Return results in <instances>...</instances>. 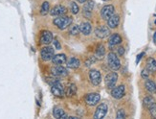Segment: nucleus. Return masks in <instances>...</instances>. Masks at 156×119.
Returning a JSON list of instances; mask_svg holds the SVG:
<instances>
[{
    "mask_svg": "<svg viewBox=\"0 0 156 119\" xmlns=\"http://www.w3.org/2000/svg\"><path fill=\"white\" fill-rule=\"evenodd\" d=\"M47 82H48L49 85L51 86V92L53 93V95H55L56 97H59V98H62L63 96H65V89L58 79L48 78L47 79Z\"/></svg>",
    "mask_w": 156,
    "mask_h": 119,
    "instance_id": "obj_1",
    "label": "nucleus"
},
{
    "mask_svg": "<svg viewBox=\"0 0 156 119\" xmlns=\"http://www.w3.org/2000/svg\"><path fill=\"white\" fill-rule=\"evenodd\" d=\"M53 22L58 29L64 30L72 24V18L67 16H60V17H58L57 18L54 19Z\"/></svg>",
    "mask_w": 156,
    "mask_h": 119,
    "instance_id": "obj_2",
    "label": "nucleus"
},
{
    "mask_svg": "<svg viewBox=\"0 0 156 119\" xmlns=\"http://www.w3.org/2000/svg\"><path fill=\"white\" fill-rule=\"evenodd\" d=\"M107 62H108V65H109V67L112 69V70H115V71L119 70L121 67L120 59L117 57V55L113 52H110L107 55Z\"/></svg>",
    "mask_w": 156,
    "mask_h": 119,
    "instance_id": "obj_3",
    "label": "nucleus"
},
{
    "mask_svg": "<svg viewBox=\"0 0 156 119\" xmlns=\"http://www.w3.org/2000/svg\"><path fill=\"white\" fill-rule=\"evenodd\" d=\"M55 55V49H54L52 46H45L41 49L40 51V57L44 61H51L52 58Z\"/></svg>",
    "mask_w": 156,
    "mask_h": 119,
    "instance_id": "obj_4",
    "label": "nucleus"
},
{
    "mask_svg": "<svg viewBox=\"0 0 156 119\" xmlns=\"http://www.w3.org/2000/svg\"><path fill=\"white\" fill-rule=\"evenodd\" d=\"M117 81H118V74L116 72H111L109 74H107L105 78V86L109 89H112L115 86H116Z\"/></svg>",
    "mask_w": 156,
    "mask_h": 119,
    "instance_id": "obj_5",
    "label": "nucleus"
},
{
    "mask_svg": "<svg viewBox=\"0 0 156 119\" xmlns=\"http://www.w3.org/2000/svg\"><path fill=\"white\" fill-rule=\"evenodd\" d=\"M115 13V8L113 5H105L101 10V17L103 19L107 20L110 17H112Z\"/></svg>",
    "mask_w": 156,
    "mask_h": 119,
    "instance_id": "obj_6",
    "label": "nucleus"
},
{
    "mask_svg": "<svg viewBox=\"0 0 156 119\" xmlns=\"http://www.w3.org/2000/svg\"><path fill=\"white\" fill-rule=\"evenodd\" d=\"M101 100V95L99 93H89L87 94L84 98L85 103L88 105V106H96V105L100 102Z\"/></svg>",
    "mask_w": 156,
    "mask_h": 119,
    "instance_id": "obj_7",
    "label": "nucleus"
},
{
    "mask_svg": "<svg viewBox=\"0 0 156 119\" xmlns=\"http://www.w3.org/2000/svg\"><path fill=\"white\" fill-rule=\"evenodd\" d=\"M107 110H108V107H107V105L105 103L100 104L99 106L97 107V110H96V111H95V113H94V118H96V119L104 118L107 113Z\"/></svg>",
    "mask_w": 156,
    "mask_h": 119,
    "instance_id": "obj_8",
    "label": "nucleus"
},
{
    "mask_svg": "<svg viewBox=\"0 0 156 119\" xmlns=\"http://www.w3.org/2000/svg\"><path fill=\"white\" fill-rule=\"evenodd\" d=\"M95 35H96V37L99 39H105L110 35V30L107 26L101 25L96 28V30H95Z\"/></svg>",
    "mask_w": 156,
    "mask_h": 119,
    "instance_id": "obj_9",
    "label": "nucleus"
},
{
    "mask_svg": "<svg viewBox=\"0 0 156 119\" xmlns=\"http://www.w3.org/2000/svg\"><path fill=\"white\" fill-rule=\"evenodd\" d=\"M126 94V87L124 85H121L118 87H114L111 89V96L115 99H121Z\"/></svg>",
    "mask_w": 156,
    "mask_h": 119,
    "instance_id": "obj_10",
    "label": "nucleus"
},
{
    "mask_svg": "<svg viewBox=\"0 0 156 119\" xmlns=\"http://www.w3.org/2000/svg\"><path fill=\"white\" fill-rule=\"evenodd\" d=\"M89 78L92 83V85L94 86H99L101 82V75L100 71L96 70V69H92L89 72Z\"/></svg>",
    "mask_w": 156,
    "mask_h": 119,
    "instance_id": "obj_11",
    "label": "nucleus"
},
{
    "mask_svg": "<svg viewBox=\"0 0 156 119\" xmlns=\"http://www.w3.org/2000/svg\"><path fill=\"white\" fill-rule=\"evenodd\" d=\"M53 41V33L50 31L44 30L41 32V35H40V43L42 44H46L48 45Z\"/></svg>",
    "mask_w": 156,
    "mask_h": 119,
    "instance_id": "obj_12",
    "label": "nucleus"
},
{
    "mask_svg": "<svg viewBox=\"0 0 156 119\" xmlns=\"http://www.w3.org/2000/svg\"><path fill=\"white\" fill-rule=\"evenodd\" d=\"M66 12H67L66 7L62 5H56L54 8L51 9L50 13L53 17H60V16H64Z\"/></svg>",
    "mask_w": 156,
    "mask_h": 119,
    "instance_id": "obj_13",
    "label": "nucleus"
},
{
    "mask_svg": "<svg viewBox=\"0 0 156 119\" xmlns=\"http://www.w3.org/2000/svg\"><path fill=\"white\" fill-rule=\"evenodd\" d=\"M51 72L56 77H64L68 75V70L65 67H62V65H56L55 67H52Z\"/></svg>",
    "mask_w": 156,
    "mask_h": 119,
    "instance_id": "obj_14",
    "label": "nucleus"
},
{
    "mask_svg": "<svg viewBox=\"0 0 156 119\" xmlns=\"http://www.w3.org/2000/svg\"><path fill=\"white\" fill-rule=\"evenodd\" d=\"M52 61L54 65H62L66 64L67 58L65 54H58V55H54V57L52 58Z\"/></svg>",
    "mask_w": 156,
    "mask_h": 119,
    "instance_id": "obj_15",
    "label": "nucleus"
},
{
    "mask_svg": "<svg viewBox=\"0 0 156 119\" xmlns=\"http://www.w3.org/2000/svg\"><path fill=\"white\" fill-rule=\"evenodd\" d=\"M119 23H120V16L119 15H115L114 13L112 17H110L107 19V25L110 29H115V28H117Z\"/></svg>",
    "mask_w": 156,
    "mask_h": 119,
    "instance_id": "obj_16",
    "label": "nucleus"
},
{
    "mask_svg": "<svg viewBox=\"0 0 156 119\" xmlns=\"http://www.w3.org/2000/svg\"><path fill=\"white\" fill-rule=\"evenodd\" d=\"M93 8H94V1H92V0L87 1L83 6V16L87 18H89L92 15Z\"/></svg>",
    "mask_w": 156,
    "mask_h": 119,
    "instance_id": "obj_17",
    "label": "nucleus"
},
{
    "mask_svg": "<svg viewBox=\"0 0 156 119\" xmlns=\"http://www.w3.org/2000/svg\"><path fill=\"white\" fill-rule=\"evenodd\" d=\"M91 31H92V26L89 22H83L80 25V32L83 33L84 36L90 35Z\"/></svg>",
    "mask_w": 156,
    "mask_h": 119,
    "instance_id": "obj_18",
    "label": "nucleus"
},
{
    "mask_svg": "<svg viewBox=\"0 0 156 119\" xmlns=\"http://www.w3.org/2000/svg\"><path fill=\"white\" fill-rule=\"evenodd\" d=\"M105 55V48L103 44H99L95 51V57L97 60H103Z\"/></svg>",
    "mask_w": 156,
    "mask_h": 119,
    "instance_id": "obj_19",
    "label": "nucleus"
},
{
    "mask_svg": "<svg viewBox=\"0 0 156 119\" xmlns=\"http://www.w3.org/2000/svg\"><path fill=\"white\" fill-rule=\"evenodd\" d=\"M53 115L55 118H60V119H64V118H67V114L65 113V111L60 109L58 107H55L53 110Z\"/></svg>",
    "mask_w": 156,
    "mask_h": 119,
    "instance_id": "obj_20",
    "label": "nucleus"
},
{
    "mask_svg": "<svg viewBox=\"0 0 156 119\" xmlns=\"http://www.w3.org/2000/svg\"><path fill=\"white\" fill-rule=\"evenodd\" d=\"M122 43V38L119 34H113L110 36L109 40H108V43H109L110 46H115L118 45Z\"/></svg>",
    "mask_w": 156,
    "mask_h": 119,
    "instance_id": "obj_21",
    "label": "nucleus"
},
{
    "mask_svg": "<svg viewBox=\"0 0 156 119\" xmlns=\"http://www.w3.org/2000/svg\"><path fill=\"white\" fill-rule=\"evenodd\" d=\"M147 69L151 73L156 72V61L153 58H148L147 60Z\"/></svg>",
    "mask_w": 156,
    "mask_h": 119,
    "instance_id": "obj_22",
    "label": "nucleus"
},
{
    "mask_svg": "<svg viewBox=\"0 0 156 119\" xmlns=\"http://www.w3.org/2000/svg\"><path fill=\"white\" fill-rule=\"evenodd\" d=\"M80 65V61L79 59L75 58V57H72L68 60V61H67V66H68L69 68H72V69H77L79 68Z\"/></svg>",
    "mask_w": 156,
    "mask_h": 119,
    "instance_id": "obj_23",
    "label": "nucleus"
},
{
    "mask_svg": "<svg viewBox=\"0 0 156 119\" xmlns=\"http://www.w3.org/2000/svg\"><path fill=\"white\" fill-rule=\"evenodd\" d=\"M145 87L148 92L151 93H156V84L151 81V80H147L145 83Z\"/></svg>",
    "mask_w": 156,
    "mask_h": 119,
    "instance_id": "obj_24",
    "label": "nucleus"
},
{
    "mask_svg": "<svg viewBox=\"0 0 156 119\" xmlns=\"http://www.w3.org/2000/svg\"><path fill=\"white\" fill-rule=\"evenodd\" d=\"M77 92V87L74 84H70V85L66 87L65 89V96L67 97H72L73 95H75Z\"/></svg>",
    "mask_w": 156,
    "mask_h": 119,
    "instance_id": "obj_25",
    "label": "nucleus"
},
{
    "mask_svg": "<svg viewBox=\"0 0 156 119\" xmlns=\"http://www.w3.org/2000/svg\"><path fill=\"white\" fill-rule=\"evenodd\" d=\"M49 11H50V4H49V2H47V1L43 2L42 5H41V8H40V13H41L42 16H46L47 13H49Z\"/></svg>",
    "mask_w": 156,
    "mask_h": 119,
    "instance_id": "obj_26",
    "label": "nucleus"
},
{
    "mask_svg": "<svg viewBox=\"0 0 156 119\" xmlns=\"http://www.w3.org/2000/svg\"><path fill=\"white\" fill-rule=\"evenodd\" d=\"M153 103H155V100H154V98L151 97V96H147V97L144 98V100H143V104H144V106L147 109L148 107H151Z\"/></svg>",
    "mask_w": 156,
    "mask_h": 119,
    "instance_id": "obj_27",
    "label": "nucleus"
},
{
    "mask_svg": "<svg viewBox=\"0 0 156 119\" xmlns=\"http://www.w3.org/2000/svg\"><path fill=\"white\" fill-rule=\"evenodd\" d=\"M70 11L72 12L73 15H77V13L80 12V8H79V6L77 5V3L71 2V4H70Z\"/></svg>",
    "mask_w": 156,
    "mask_h": 119,
    "instance_id": "obj_28",
    "label": "nucleus"
},
{
    "mask_svg": "<svg viewBox=\"0 0 156 119\" xmlns=\"http://www.w3.org/2000/svg\"><path fill=\"white\" fill-rule=\"evenodd\" d=\"M69 33L72 35V36H76V35H78L80 33V27L78 25H72V26H70Z\"/></svg>",
    "mask_w": 156,
    "mask_h": 119,
    "instance_id": "obj_29",
    "label": "nucleus"
},
{
    "mask_svg": "<svg viewBox=\"0 0 156 119\" xmlns=\"http://www.w3.org/2000/svg\"><path fill=\"white\" fill-rule=\"evenodd\" d=\"M147 110H150V113L153 118H156V103H153L151 107H148Z\"/></svg>",
    "mask_w": 156,
    "mask_h": 119,
    "instance_id": "obj_30",
    "label": "nucleus"
},
{
    "mask_svg": "<svg viewBox=\"0 0 156 119\" xmlns=\"http://www.w3.org/2000/svg\"><path fill=\"white\" fill-rule=\"evenodd\" d=\"M116 117H117L118 119H124V118H126V114L125 110H123V109L119 110L117 111Z\"/></svg>",
    "mask_w": 156,
    "mask_h": 119,
    "instance_id": "obj_31",
    "label": "nucleus"
},
{
    "mask_svg": "<svg viewBox=\"0 0 156 119\" xmlns=\"http://www.w3.org/2000/svg\"><path fill=\"white\" fill-rule=\"evenodd\" d=\"M96 61H97L96 57H89V58H88V59L85 61V65H86V66H90V65H92Z\"/></svg>",
    "mask_w": 156,
    "mask_h": 119,
    "instance_id": "obj_32",
    "label": "nucleus"
},
{
    "mask_svg": "<svg viewBox=\"0 0 156 119\" xmlns=\"http://www.w3.org/2000/svg\"><path fill=\"white\" fill-rule=\"evenodd\" d=\"M148 75H150V72L147 71V69H143L142 70V73H141V76H142V78L143 79H147L148 78Z\"/></svg>",
    "mask_w": 156,
    "mask_h": 119,
    "instance_id": "obj_33",
    "label": "nucleus"
},
{
    "mask_svg": "<svg viewBox=\"0 0 156 119\" xmlns=\"http://www.w3.org/2000/svg\"><path fill=\"white\" fill-rule=\"evenodd\" d=\"M118 54L120 56H123L125 54V48L124 47H119L118 48Z\"/></svg>",
    "mask_w": 156,
    "mask_h": 119,
    "instance_id": "obj_34",
    "label": "nucleus"
},
{
    "mask_svg": "<svg viewBox=\"0 0 156 119\" xmlns=\"http://www.w3.org/2000/svg\"><path fill=\"white\" fill-rule=\"evenodd\" d=\"M54 44H55V46H56L57 49H60V48H62V45H60L59 41H58V39H55V40H54Z\"/></svg>",
    "mask_w": 156,
    "mask_h": 119,
    "instance_id": "obj_35",
    "label": "nucleus"
},
{
    "mask_svg": "<svg viewBox=\"0 0 156 119\" xmlns=\"http://www.w3.org/2000/svg\"><path fill=\"white\" fill-rule=\"evenodd\" d=\"M144 55H145V53L143 52V53H141V54H139V55L137 56V59H136V64H138V62L140 61V60H141V58L143 57Z\"/></svg>",
    "mask_w": 156,
    "mask_h": 119,
    "instance_id": "obj_36",
    "label": "nucleus"
},
{
    "mask_svg": "<svg viewBox=\"0 0 156 119\" xmlns=\"http://www.w3.org/2000/svg\"><path fill=\"white\" fill-rule=\"evenodd\" d=\"M78 2H80V3H85L86 2V0H77Z\"/></svg>",
    "mask_w": 156,
    "mask_h": 119,
    "instance_id": "obj_37",
    "label": "nucleus"
},
{
    "mask_svg": "<svg viewBox=\"0 0 156 119\" xmlns=\"http://www.w3.org/2000/svg\"><path fill=\"white\" fill-rule=\"evenodd\" d=\"M154 41H155V43H156V32L154 34Z\"/></svg>",
    "mask_w": 156,
    "mask_h": 119,
    "instance_id": "obj_38",
    "label": "nucleus"
},
{
    "mask_svg": "<svg viewBox=\"0 0 156 119\" xmlns=\"http://www.w3.org/2000/svg\"><path fill=\"white\" fill-rule=\"evenodd\" d=\"M103 1H109V0H103Z\"/></svg>",
    "mask_w": 156,
    "mask_h": 119,
    "instance_id": "obj_39",
    "label": "nucleus"
}]
</instances>
